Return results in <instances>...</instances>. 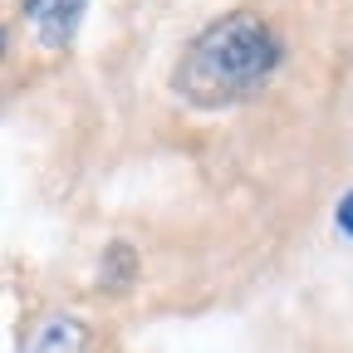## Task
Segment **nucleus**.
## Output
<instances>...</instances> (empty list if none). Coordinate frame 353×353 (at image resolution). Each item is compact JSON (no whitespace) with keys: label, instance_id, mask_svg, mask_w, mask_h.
I'll list each match as a JSON object with an SVG mask.
<instances>
[{"label":"nucleus","instance_id":"7ed1b4c3","mask_svg":"<svg viewBox=\"0 0 353 353\" xmlns=\"http://www.w3.org/2000/svg\"><path fill=\"white\" fill-rule=\"evenodd\" d=\"M25 353H88V324L74 314H50L25 339Z\"/></svg>","mask_w":353,"mask_h":353},{"label":"nucleus","instance_id":"f03ea898","mask_svg":"<svg viewBox=\"0 0 353 353\" xmlns=\"http://www.w3.org/2000/svg\"><path fill=\"white\" fill-rule=\"evenodd\" d=\"M83 10H88V0H20V15L30 20L39 44H50V50H69L74 44Z\"/></svg>","mask_w":353,"mask_h":353},{"label":"nucleus","instance_id":"39448f33","mask_svg":"<svg viewBox=\"0 0 353 353\" xmlns=\"http://www.w3.org/2000/svg\"><path fill=\"white\" fill-rule=\"evenodd\" d=\"M334 226H339V231L353 241V187H348V192L339 196V206H334Z\"/></svg>","mask_w":353,"mask_h":353},{"label":"nucleus","instance_id":"20e7f679","mask_svg":"<svg viewBox=\"0 0 353 353\" xmlns=\"http://www.w3.org/2000/svg\"><path fill=\"white\" fill-rule=\"evenodd\" d=\"M99 280L108 294H128L132 280H138V250L128 241H108L103 245V260H99Z\"/></svg>","mask_w":353,"mask_h":353},{"label":"nucleus","instance_id":"f257e3e1","mask_svg":"<svg viewBox=\"0 0 353 353\" xmlns=\"http://www.w3.org/2000/svg\"><path fill=\"white\" fill-rule=\"evenodd\" d=\"M285 64V39L275 34L270 20H260L250 10L221 15L211 20L172 69V94L216 113V108H236L245 99H255Z\"/></svg>","mask_w":353,"mask_h":353}]
</instances>
